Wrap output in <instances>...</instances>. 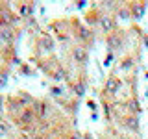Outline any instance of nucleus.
I'll return each mask as SVG.
<instances>
[{
    "instance_id": "obj_5",
    "label": "nucleus",
    "mask_w": 148,
    "mask_h": 139,
    "mask_svg": "<svg viewBox=\"0 0 148 139\" xmlns=\"http://www.w3.org/2000/svg\"><path fill=\"white\" fill-rule=\"evenodd\" d=\"M133 67H135V59H133V56L126 54V56H122V58L119 59V71L120 72H130Z\"/></svg>"
},
{
    "instance_id": "obj_4",
    "label": "nucleus",
    "mask_w": 148,
    "mask_h": 139,
    "mask_svg": "<svg viewBox=\"0 0 148 139\" xmlns=\"http://www.w3.org/2000/svg\"><path fill=\"white\" fill-rule=\"evenodd\" d=\"M34 11H35V6L30 4V2H22V4L17 6V15L21 19H30L32 15H34Z\"/></svg>"
},
{
    "instance_id": "obj_1",
    "label": "nucleus",
    "mask_w": 148,
    "mask_h": 139,
    "mask_svg": "<svg viewBox=\"0 0 148 139\" xmlns=\"http://www.w3.org/2000/svg\"><path fill=\"white\" fill-rule=\"evenodd\" d=\"M69 56H71V61L76 67H85L87 61H89V48L82 45H74L69 50Z\"/></svg>"
},
{
    "instance_id": "obj_3",
    "label": "nucleus",
    "mask_w": 148,
    "mask_h": 139,
    "mask_svg": "<svg viewBox=\"0 0 148 139\" xmlns=\"http://www.w3.org/2000/svg\"><path fill=\"white\" fill-rule=\"evenodd\" d=\"M122 85H124V80L120 76H117V74H109L108 80H106L104 83V95L106 96H117L120 91H122Z\"/></svg>"
},
{
    "instance_id": "obj_7",
    "label": "nucleus",
    "mask_w": 148,
    "mask_h": 139,
    "mask_svg": "<svg viewBox=\"0 0 148 139\" xmlns=\"http://www.w3.org/2000/svg\"><path fill=\"white\" fill-rule=\"evenodd\" d=\"M67 139H83V136H82L80 132H71V133H69V137H67Z\"/></svg>"
},
{
    "instance_id": "obj_6",
    "label": "nucleus",
    "mask_w": 148,
    "mask_h": 139,
    "mask_svg": "<svg viewBox=\"0 0 148 139\" xmlns=\"http://www.w3.org/2000/svg\"><path fill=\"white\" fill-rule=\"evenodd\" d=\"M128 8H130V13H132V17H135V19H141L143 17V13H145V9L146 6L145 4H128Z\"/></svg>"
},
{
    "instance_id": "obj_2",
    "label": "nucleus",
    "mask_w": 148,
    "mask_h": 139,
    "mask_svg": "<svg viewBox=\"0 0 148 139\" xmlns=\"http://www.w3.org/2000/svg\"><path fill=\"white\" fill-rule=\"evenodd\" d=\"M54 52V41L48 34H39L35 39V54L39 56H48Z\"/></svg>"
}]
</instances>
